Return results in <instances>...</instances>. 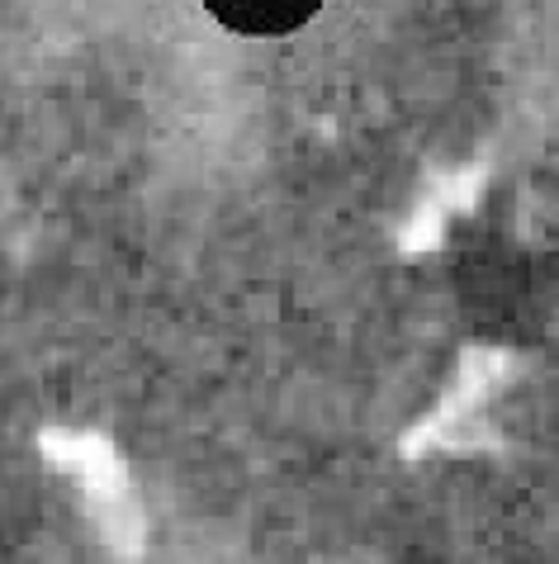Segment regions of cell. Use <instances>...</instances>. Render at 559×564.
Returning <instances> with one entry per match:
<instances>
[{
  "label": "cell",
  "mask_w": 559,
  "mask_h": 564,
  "mask_svg": "<svg viewBox=\"0 0 559 564\" xmlns=\"http://www.w3.org/2000/svg\"><path fill=\"white\" fill-rule=\"evenodd\" d=\"M213 24L242 39H285L322 10V0H205Z\"/></svg>",
  "instance_id": "obj_1"
}]
</instances>
